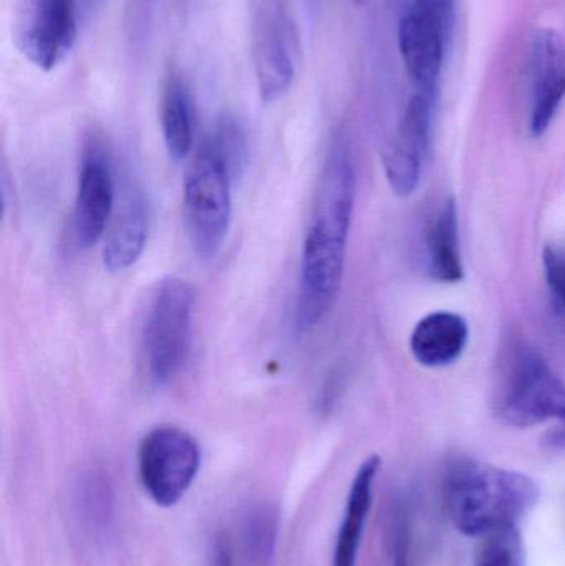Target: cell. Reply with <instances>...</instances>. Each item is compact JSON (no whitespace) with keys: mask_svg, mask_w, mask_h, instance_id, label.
Returning a JSON list of instances; mask_svg holds the SVG:
<instances>
[{"mask_svg":"<svg viewBox=\"0 0 565 566\" xmlns=\"http://www.w3.org/2000/svg\"><path fill=\"white\" fill-rule=\"evenodd\" d=\"M195 289L182 279L161 282L153 296L145 326V353L149 378L168 386L181 371L191 339Z\"/></svg>","mask_w":565,"mask_h":566,"instance_id":"5b68a950","label":"cell"},{"mask_svg":"<svg viewBox=\"0 0 565 566\" xmlns=\"http://www.w3.org/2000/svg\"><path fill=\"white\" fill-rule=\"evenodd\" d=\"M448 33L430 17L414 9L398 27V45L405 69L418 93L433 96L443 69L444 40Z\"/></svg>","mask_w":565,"mask_h":566,"instance_id":"8fae6325","label":"cell"},{"mask_svg":"<svg viewBox=\"0 0 565 566\" xmlns=\"http://www.w3.org/2000/svg\"><path fill=\"white\" fill-rule=\"evenodd\" d=\"M301 59V35L294 20L278 3L265 7L254 27V69L262 102H278L291 90Z\"/></svg>","mask_w":565,"mask_h":566,"instance_id":"ba28073f","label":"cell"},{"mask_svg":"<svg viewBox=\"0 0 565 566\" xmlns=\"http://www.w3.org/2000/svg\"><path fill=\"white\" fill-rule=\"evenodd\" d=\"M467 319L451 312H435L417 323L410 338L414 358L428 368L451 365L467 348Z\"/></svg>","mask_w":565,"mask_h":566,"instance_id":"4fadbf2b","label":"cell"},{"mask_svg":"<svg viewBox=\"0 0 565 566\" xmlns=\"http://www.w3.org/2000/svg\"><path fill=\"white\" fill-rule=\"evenodd\" d=\"M115 206V178L108 158L100 146L83 151L79 172L72 235L79 249H90L106 234Z\"/></svg>","mask_w":565,"mask_h":566,"instance_id":"30bf717a","label":"cell"},{"mask_svg":"<svg viewBox=\"0 0 565 566\" xmlns=\"http://www.w3.org/2000/svg\"><path fill=\"white\" fill-rule=\"evenodd\" d=\"M211 566H234L231 545H229L228 538H216L215 544H212Z\"/></svg>","mask_w":565,"mask_h":566,"instance_id":"603a6c76","label":"cell"},{"mask_svg":"<svg viewBox=\"0 0 565 566\" xmlns=\"http://www.w3.org/2000/svg\"><path fill=\"white\" fill-rule=\"evenodd\" d=\"M474 566H524V548L516 525L484 535Z\"/></svg>","mask_w":565,"mask_h":566,"instance_id":"ffe728a7","label":"cell"},{"mask_svg":"<svg viewBox=\"0 0 565 566\" xmlns=\"http://www.w3.org/2000/svg\"><path fill=\"white\" fill-rule=\"evenodd\" d=\"M350 2L354 3V6L360 7L364 6L367 0H350Z\"/></svg>","mask_w":565,"mask_h":566,"instance_id":"cb8c5ba5","label":"cell"},{"mask_svg":"<svg viewBox=\"0 0 565 566\" xmlns=\"http://www.w3.org/2000/svg\"><path fill=\"white\" fill-rule=\"evenodd\" d=\"M544 274L556 302L565 312V254L557 249L544 251Z\"/></svg>","mask_w":565,"mask_h":566,"instance_id":"44dd1931","label":"cell"},{"mask_svg":"<svg viewBox=\"0 0 565 566\" xmlns=\"http://www.w3.org/2000/svg\"><path fill=\"white\" fill-rule=\"evenodd\" d=\"M312 2H314V0H308V7H311V9H312Z\"/></svg>","mask_w":565,"mask_h":566,"instance_id":"484cf974","label":"cell"},{"mask_svg":"<svg viewBox=\"0 0 565 566\" xmlns=\"http://www.w3.org/2000/svg\"><path fill=\"white\" fill-rule=\"evenodd\" d=\"M533 106H531V132L544 135L554 122L565 98V49L559 36L544 32L534 42Z\"/></svg>","mask_w":565,"mask_h":566,"instance_id":"7c38bea8","label":"cell"},{"mask_svg":"<svg viewBox=\"0 0 565 566\" xmlns=\"http://www.w3.org/2000/svg\"><path fill=\"white\" fill-rule=\"evenodd\" d=\"M430 271L438 281L460 282L463 279L460 244H458V214L453 201H448L428 229Z\"/></svg>","mask_w":565,"mask_h":566,"instance_id":"ac0fdd59","label":"cell"},{"mask_svg":"<svg viewBox=\"0 0 565 566\" xmlns=\"http://www.w3.org/2000/svg\"><path fill=\"white\" fill-rule=\"evenodd\" d=\"M245 557L252 566H268L278 542V515L269 505H255L242 525Z\"/></svg>","mask_w":565,"mask_h":566,"instance_id":"d6986e66","label":"cell"},{"mask_svg":"<svg viewBox=\"0 0 565 566\" xmlns=\"http://www.w3.org/2000/svg\"><path fill=\"white\" fill-rule=\"evenodd\" d=\"M498 416L513 428H534L553 422L551 448H565V385L540 353L521 349L511 363Z\"/></svg>","mask_w":565,"mask_h":566,"instance_id":"277c9868","label":"cell"},{"mask_svg":"<svg viewBox=\"0 0 565 566\" xmlns=\"http://www.w3.org/2000/svg\"><path fill=\"white\" fill-rule=\"evenodd\" d=\"M397 566H407V562H405L404 558H400V560L397 562Z\"/></svg>","mask_w":565,"mask_h":566,"instance_id":"d4e9b609","label":"cell"},{"mask_svg":"<svg viewBox=\"0 0 565 566\" xmlns=\"http://www.w3.org/2000/svg\"><path fill=\"white\" fill-rule=\"evenodd\" d=\"M378 469H380V458L370 455L362 462L355 474L348 492L347 505H345L344 521L338 528L332 566L357 565L365 524L374 501V484Z\"/></svg>","mask_w":565,"mask_h":566,"instance_id":"5bb4252c","label":"cell"},{"mask_svg":"<svg viewBox=\"0 0 565 566\" xmlns=\"http://www.w3.org/2000/svg\"><path fill=\"white\" fill-rule=\"evenodd\" d=\"M159 115L166 149L175 161H182L195 146L196 106L191 90L179 76L166 82Z\"/></svg>","mask_w":565,"mask_h":566,"instance_id":"2e32d148","label":"cell"},{"mask_svg":"<svg viewBox=\"0 0 565 566\" xmlns=\"http://www.w3.org/2000/svg\"><path fill=\"white\" fill-rule=\"evenodd\" d=\"M148 208L138 192L123 202L103 245V265L109 272H123L142 258L148 241Z\"/></svg>","mask_w":565,"mask_h":566,"instance_id":"9a60e30c","label":"cell"},{"mask_svg":"<svg viewBox=\"0 0 565 566\" xmlns=\"http://www.w3.org/2000/svg\"><path fill=\"white\" fill-rule=\"evenodd\" d=\"M357 178L344 146H335L318 182L314 211L302 248L297 328L311 332L327 316L341 292Z\"/></svg>","mask_w":565,"mask_h":566,"instance_id":"6da1fadb","label":"cell"},{"mask_svg":"<svg viewBox=\"0 0 565 566\" xmlns=\"http://www.w3.org/2000/svg\"><path fill=\"white\" fill-rule=\"evenodd\" d=\"M73 0H19L13 13L12 36L23 59L42 72H52L75 46Z\"/></svg>","mask_w":565,"mask_h":566,"instance_id":"52a82bcc","label":"cell"},{"mask_svg":"<svg viewBox=\"0 0 565 566\" xmlns=\"http://www.w3.org/2000/svg\"><path fill=\"white\" fill-rule=\"evenodd\" d=\"M433 96L415 93L394 138L385 146L384 166L395 195L407 198L417 189L430 146Z\"/></svg>","mask_w":565,"mask_h":566,"instance_id":"9c48e42d","label":"cell"},{"mask_svg":"<svg viewBox=\"0 0 565 566\" xmlns=\"http://www.w3.org/2000/svg\"><path fill=\"white\" fill-rule=\"evenodd\" d=\"M457 0H417L415 9L438 23L444 32L450 33Z\"/></svg>","mask_w":565,"mask_h":566,"instance_id":"7402d4cb","label":"cell"},{"mask_svg":"<svg viewBox=\"0 0 565 566\" xmlns=\"http://www.w3.org/2000/svg\"><path fill=\"white\" fill-rule=\"evenodd\" d=\"M236 178L231 165L205 139L182 185L186 231L201 259H215L224 244L231 224Z\"/></svg>","mask_w":565,"mask_h":566,"instance_id":"3957f363","label":"cell"},{"mask_svg":"<svg viewBox=\"0 0 565 566\" xmlns=\"http://www.w3.org/2000/svg\"><path fill=\"white\" fill-rule=\"evenodd\" d=\"M540 491L533 479L471 459L448 468L444 501L454 527L470 537L516 525L536 505Z\"/></svg>","mask_w":565,"mask_h":566,"instance_id":"7a4b0ae2","label":"cell"},{"mask_svg":"<svg viewBox=\"0 0 565 566\" xmlns=\"http://www.w3.org/2000/svg\"><path fill=\"white\" fill-rule=\"evenodd\" d=\"M73 505L80 522L92 534H105L115 515V491L108 472L98 468L82 472L73 492Z\"/></svg>","mask_w":565,"mask_h":566,"instance_id":"e0dca14e","label":"cell"},{"mask_svg":"<svg viewBox=\"0 0 565 566\" xmlns=\"http://www.w3.org/2000/svg\"><path fill=\"white\" fill-rule=\"evenodd\" d=\"M138 468L148 497L159 507H175L198 478L201 448L182 429L159 426L143 438Z\"/></svg>","mask_w":565,"mask_h":566,"instance_id":"8992f818","label":"cell"}]
</instances>
